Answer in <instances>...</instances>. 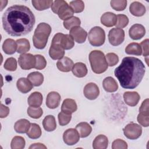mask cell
Here are the masks:
<instances>
[{
    "label": "cell",
    "mask_w": 149,
    "mask_h": 149,
    "mask_svg": "<svg viewBox=\"0 0 149 149\" xmlns=\"http://www.w3.org/2000/svg\"><path fill=\"white\" fill-rule=\"evenodd\" d=\"M140 97L136 91H126L123 94V99L125 103L130 107L137 105Z\"/></svg>",
    "instance_id": "2e32d148"
},
{
    "label": "cell",
    "mask_w": 149,
    "mask_h": 149,
    "mask_svg": "<svg viewBox=\"0 0 149 149\" xmlns=\"http://www.w3.org/2000/svg\"><path fill=\"white\" fill-rule=\"evenodd\" d=\"M137 122L144 127H148L149 126V115H143L140 113H139L137 118Z\"/></svg>",
    "instance_id": "7dc6e473"
},
{
    "label": "cell",
    "mask_w": 149,
    "mask_h": 149,
    "mask_svg": "<svg viewBox=\"0 0 149 149\" xmlns=\"http://www.w3.org/2000/svg\"><path fill=\"white\" fill-rule=\"evenodd\" d=\"M146 34L144 27L140 24H134L131 26L129 30V35L130 38L134 40H140L143 38Z\"/></svg>",
    "instance_id": "5bb4252c"
},
{
    "label": "cell",
    "mask_w": 149,
    "mask_h": 149,
    "mask_svg": "<svg viewBox=\"0 0 149 149\" xmlns=\"http://www.w3.org/2000/svg\"><path fill=\"white\" fill-rule=\"evenodd\" d=\"M51 33V27L48 24L46 23H39L33 36V42L35 48L39 49H44L47 45Z\"/></svg>",
    "instance_id": "3957f363"
},
{
    "label": "cell",
    "mask_w": 149,
    "mask_h": 149,
    "mask_svg": "<svg viewBox=\"0 0 149 149\" xmlns=\"http://www.w3.org/2000/svg\"><path fill=\"white\" fill-rule=\"evenodd\" d=\"M139 113L149 115V109H148V99L147 98L144 100L139 108Z\"/></svg>",
    "instance_id": "c3c4849f"
},
{
    "label": "cell",
    "mask_w": 149,
    "mask_h": 149,
    "mask_svg": "<svg viewBox=\"0 0 149 149\" xmlns=\"http://www.w3.org/2000/svg\"><path fill=\"white\" fill-rule=\"evenodd\" d=\"M111 6L116 11L123 10L127 6L126 0H112L110 2Z\"/></svg>",
    "instance_id": "f35d334b"
},
{
    "label": "cell",
    "mask_w": 149,
    "mask_h": 149,
    "mask_svg": "<svg viewBox=\"0 0 149 149\" xmlns=\"http://www.w3.org/2000/svg\"><path fill=\"white\" fill-rule=\"evenodd\" d=\"M42 100L43 98L41 93L35 91L29 95L27 100V102L30 107H38L42 104Z\"/></svg>",
    "instance_id": "484cf974"
},
{
    "label": "cell",
    "mask_w": 149,
    "mask_h": 149,
    "mask_svg": "<svg viewBox=\"0 0 149 149\" xmlns=\"http://www.w3.org/2000/svg\"><path fill=\"white\" fill-rule=\"evenodd\" d=\"M9 113V108L3 105L2 104H1V112H0V117L1 118H6Z\"/></svg>",
    "instance_id": "f907efd6"
},
{
    "label": "cell",
    "mask_w": 149,
    "mask_h": 149,
    "mask_svg": "<svg viewBox=\"0 0 149 149\" xmlns=\"http://www.w3.org/2000/svg\"><path fill=\"white\" fill-rule=\"evenodd\" d=\"M31 3L34 8L37 10H44L49 8L52 3V0H33Z\"/></svg>",
    "instance_id": "d6a6232c"
},
{
    "label": "cell",
    "mask_w": 149,
    "mask_h": 149,
    "mask_svg": "<svg viewBox=\"0 0 149 149\" xmlns=\"http://www.w3.org/2000/svg\"><path fill=\"white\" fill-rule=\"evenodd\" d=\"M125 52L129 55L140 56L142 54V49L140 45L137 42H132L127 45Z\"/></svg>",
    "instance_id": "836d02e7"
},
{
    "label": "cell",
    "mask_w": 149,
    "mask_h": 149,
    "mask_svg": "<svg viewBox=\"0 0 149 149\" xmlns=\"http://www.w3.org/2000/svg\"><path fill=\"white\" fill-rule=\"evenodd\" d=\"M16 86L19 91L23 94H26L31 91L33 85L27 78L21 77L17 80Z\"/></svg>",
    "instance_id": "44dd1931"
},
{
    "label": "cell",
    "mask_w": 149,
    "mask_h": 149,
    "mask_svg": "<svg viewBox=\"0 0 149 149\" xmlns=\"http://www.w3.org/2000/svg\"><path fill=\"white\" fill-rule=\"evenodd\" d=\"M27 79L30 80L33 86L38 87L41 86L44 81V76L42 73L38 72H33L27 76Z\"/></svg>",
    "instance_id": "4dcf8cb0"
},
{
    "label": "cell",
    "mask_w": 149,
    "mask_h": 149,
    "mask_svg": "<svg viewBox=\"0 0 149 149\" xmlns=\"http://www.w3.org/2000/svg\"><path fill=\"white\" fill-rule=\"evenodd\" d=\"M80 140V135L76 129L70 128L65 130L63 134V140L68 146L76 144Z\"/></svg>",
    "instance_id": "8fae6325"
},
{
    "label": "cell",
    "mask_w": 149,
    "mask_h": 149,
    "mask_svg": "<svg viewBox=\"0 0 149 149\" xmlns=\"http://www.w3.org/2000/svg\"><path fill=\"white\" fill-rule=\"evenodd\" d=\"M36 65L34 68L37 70H42L44 69L47 65V61L45 58L41 55H36Z\"/></svg>",
    "instance_id": "ee69618b"
},
{
    "label": "cell",
    "mask_w": 149,
    "mask_h": 149,
    "mask_svg": "<svg viewBox=\"0 0 149 149\" xmlns=\"http://www.w3.org/2000/svg\"><path fill=\"white\" fill-rule=\"evenodd\" d=\"M51 44L58 45L65 50L70 49L74 45V40L71 36L61 33H58L54 35Z\"/></svg>",
    "instance_id": "52a82bcc"
},
{
    "label": "cell",
    "mask_w": 149,
    "mask_h": 149,
    "mask_svg": "<svg viewBox=\"0 0 149 149\" xmlns=\"http://www.w3.org/2000/svg\"><path fill=\"white\" fill-rule=\"evenodd\" d=\"M112 149H126L127 148V144L126 141L122 139H116L115 140L112 144Z\"/></svg>",
    "instance_id": "bcb514c9"
},
{
    "label": "cell",
    "mask_w": 149,
    "mask_h": 149,
    "mask_svg": "<svg viewBox=\"0 0 149 149\" xmlns=\"http://www.w3.org/2000/svg\"><path fill=\"white\" fill-rule=\"evenodd\" d=\"M77 109V105L74 100L66 98L63 100L61 106V111L68 114H72L76 111Z\"/></svg>",
    "instance_id": "ffe728a7"
},
{
    "label": "cell",
    "mask_w": 149,
    "mask_h": 149,
    "mask_svg": "<svg viewBox=\"0 0 149 149\" xmlns=\"http://www.w3.org/2000/svg\"><path fill=\"white\" fill-rule=\"evenodd\" d=\"M52 12L57 14L59 17L64 21L73 16L74 11L68 3L63 0L53 1L51 5Z\"/></svg>",
    "instance_id": "5b68a950"
},
{
    "label": "cell",
    "mask_w": 149,
    "mask_h": 149,
    "mask_svg": "<svg viewBox=\"0 0 149 149\" xmlns=\"http://www.w3.org/2000/svg\"><path fill=\"white\" fill-rule=\"evenodd\" d=\"M88 39L90 44L94 47H100L104 44L105 40L104 30L100 26L93 27L88 32Z\"/></svg>",
    "instance_id": "8992f818"
},
{
    "label": "cell",
    "mask_w": 149,
    "mask_h": 149,
    "mask_svg": "<svg viewBox=\"0 0 149 149\" xmlns=\"http://www.w3.org/2000/svg\"><path fill=\"white\" fill-rule=\"evenodd\" d=\"M88 58L91 69L95 73H102L108 69V65L105 55L102 51L99 50L92 51L90 53Z\"/></svg>",
    "instance_id": "277c9868"
},
{
    "label": "cell",
    "mask_w": 149,
    "mask_h": 149,
    "mask_svg": "<svg viewBox=\"0 0 149 149\" xmlns=\"http://www.w3.org/2000/svg\"><path fill=\"white\" fill-rule=\"evenodd\" d=\"M123 130L125 137L130 140L137 139L142 134L141 126L133 122L127 124Z\"/></svg>",
    "instance_id": "ba28073f"
},
{
    "label": "cell",
    "mask_w": 149,
    "mask_h": 149,
    "mask_svg": "<svg viewBox=\"0 0 149 149\" xmlns=\"http://www.w3.org/2000/svg\"><path fill=\"white\" fill-rule=\"evenodd\" d=\"M117 22L116 26L117 28L122 29L125 27L129 23V19L127 16L123 14H119L116 15Z\"/></svg>",
    "instance_id": "7bdbcfd3"
},
{
    "label": "cell",
    "mask_w": 149,
    "mask_h": 149,
    "mask_svg": "<svg viewBox=\"0 0 149 149\" xmlns=\"http://www.w3.org/2000/svg\"><path fill=\"white\" fill-rule=\"evenodd\" d=\"M83 93L86 98L90 100H93L96 99L99 95L100 90L96 84L89 83L84 86Z\"/></svg>",
    "instance_id": "4fadbf2b"
},
{
    "label": "cell",
    "mask_w": 149,
    "mask_h": 149,
    "mask_svg": "<svg viewBox=\"0 0 149 149\" xmlns=\"http://www.w3.org/2000/svg\"><path fill=\"white\" fill-rule=\"evenodd\" d=\"M29 148L30 149H31V148H47V147L45 145H44L43 144L37 143L32 144L29 147Z\"/></svg>",
    "instance_id": "816d5d0a"
},
{
    "label": "cell",
    "mask_w": 149,
    "mask_h": 149,
    "mask_svg": "<svg viewBox=\"0 0 149 149\" xmlns=\"http://www.w3.org/2000/svg\"><path fill=\"white\" fill-rule=\"evenodd\" d=\"M61 100L60 94L56 91H51L49 93L46 98V105L50 109H55L57 108Z\"/></svg>",
    "instance_id": "9a60e30c"
},
{
    "label": "cell",
    "mask_w": 149,
    "mask_h": 149,
    "mask_svg": "<svg viewBox=\"0 0 149 149\" xmlns=\"http://www.w3.org/2000/svg\"><path fill=\"white\" fill-rule=\"evenodd\" d=\"M69 6L72 8L74 13H80L84 9V3L81 0L71 1L69 3Z\"/></svg>",
    "instance_id": "60d3db41"
},
{
    "label": "cell",
    "mask_w": 149,
    "mask_h": 149,
    "mask_svg": "<svg viewBox=\"0 0 149 149\" xmlns=\"http://www.w3.org/2000/svg\"><path fill=\"white\" fill-rule=\"evenodd\" d=\"M148 39H146L143 40L141 43H140V46L142 49L143 52V55L144 57H148V54H149V50H148Z\"/></svg>",
    "instance_id": "681fc988"
},
{
    "label": "cell",
    "mask_w": 149,
    "mask_h": 149,
    "mask_svg": "<svg viewBox=\"0 0 149 149\" xmlns=\"http://www.w3.org/2000/svg\"><path fill=\"white\" fill-rule=\"evenodd\" d=\"M108 145V139L103 134L98 135L94 140L93 147L94 149H105Z\"/></svg>",
    "instance_id": "4316f807"
},
{
    "label": "cell",
    "mask_w": 149,
    "mask_h": 149,
    "mask_svg": "<svg viewBox=\"0 0 149 149\" xmlns=\"http://www.w3.org/2000/svg\"><path fill=\"white\" fill-rule=\"evenodd\" d=\"M76 129L77 130L80 137L81 138L88 136L92 132L91 126L88 123L85 122L78 123L76 126Z\"/></svg>",
    "instance_id": "f1b7e54d"
},
{
    "label": "cell",
    "mask_w": 149,
    "mask_h": 149,
    "mask_svg": "<svg viewBox=\"0 0 149 149\" xmlns=\"http://www.w3.org/2000/svg\"><path fill=\"white\" fill-rule=\"evenodd\" d=\"M30 125L31 123L28 120L21 119L15 122L14 129L18 133H25L29 131Z\"/></svg>",
    "instance_id": "603a6c76"
},
{
    "label": "cell",
    "mask_w": 149,
    "mask_h": 149,
    "mask_svg": "<svg viewBox=\"0 0 149 149\" xmlns=\"http://www.w3.org/2000/svg\"><path fill=\"white\" fill-rule=\"evenodd\" d=\"M2 22L3 29L8 34L19 37L31 31L36 19L33 13L26 6L14 5L5 11Z\"/></svg>",
    "instance_id": "6da1fadb"
},
{
    "label": "cell",
    "mask_w": 149,
    "mask_h": 149,
    "mask_svg": "<svg viewBox=\"0 0 149 149\" xmlns=\"http://www.w3.org/2000/svg\"><path fill=\"white\" fill-rule=\"evenodd\" d=\"M106 60L108 65L109 66H113L116 65L119 62L118 56L113 52L108 53L106 55Z\"/></svg>",
    "instance_id": "f6af8a7d"
},
{
    "label": "cell",
    "mask_w": 149,
    "mask_h": 149,
    "mask_svg": "<svg viewBox=\"0 0 149 149\" xmlns=\"http://www.w3.org/2000/svg\"><path fill=\"white\" fill-rule=\"evenodd\" d=\"M44 129L47 132L54 131L56 127V123L55 117L53 115H49L44 118L42 121Z\"/></svg>",
    "instance_id": "f546056e"
},
{
    "label": "cell",
    "mask_w": 149,
    "mask_h": 149,
    "mask_svg": "<svg viewBox=\"0 0 149 149\" xmlns=\"http://www.w3.org/2000/svg\"><path fill=\"white\" fill-rule=\"evenodd\" d=\"M58 118L59 124L61 126H65L70 122L72 119V114H68L61 111L58 113Z\"/></svg>",
    "instance_id": "ab89813d"
},
{
    "label": "cell",
    "mask_w": 149,
    "mask_h": 149,
    "mask_svg": "<svg viewBox=\"0 0 149 149\" xmlns=\"http://www.w3.org/2000/svg\"><path fill=\"white\" fill-rule=\"evenodd\" d=\"M17 43V52L19 54H25L30 49L29 41L26 38H20L16 41Z\"/></svg>",
    "instance_id": "1f68e13d"
},
{
    "label": "cell",
    "mask_w": 149,
    "mask_h": 149,
    "mask_svg": "<svg viewBox=\"0 0 149 149\" xmlns=\"http://www.w3.org/2000/svg\"><path fill=\"white\" fill-rule=\"evenodd\" d=\"M27 136L32 139H38L41 136V129L38 125L35 123H31L29 131L26 133Z\"/></svg>",
    "instance_id": "e575fe53"
},
{
    "label": "cell",
    "mask_w": 149,
    "mask_h": 149,
    "mask_svg": "<svg viewBox=\"0 0 149 149\" xmlns=\"http://www.w3.org/2000/svg\"><path fill=\"white\" fill-rule=\"evenodd\" d=\"M69 35L71 36L76 42L81 44L85 42L87 36V33L82 27L77 26L74 27L70 30Z\"/></svg>",
    "instance_id": "7c38bea8"
},
{
    "label": "cell",
    "mask_w": 149,
    "mask_h": 149,
    "mask_svg": "<svg viewBox=\"0 0 149 149\" xmlns=\"http://www.w3.org/2000/svg\"><path fill=\"white\" fill-rule=\"evenodd\" d=\"M101 22L107 27L114 26L117 22L116 15L112 12H105L101 17Z\"/></svg>",
    "instance_id": "ac0fdd59"
},
{
    "label": "cell",
    "mask_w": 149,
    "mask_h": 149,
    "mask_svg": "<svg viewBox=\"0 0 149 149\" xmlns=\"http://www.w3.org/2000/svg\"><path fill=\"white\" fill-rule=\"evenodd\" d=\"M129 11L132 15L140 17L143 16L146 13V9L144 5L141 3L134 1L130 5Z\"/></svg>",
    "instance_id": "d6986e66"
},
{
    "label": "cell",
    "mask_w": 149,
    "mask_h": 149,
    "mask_svg": "<svg viewBox=\"0 0 149 149\" xmlns=\"http://www.w3.org/2000/svg\"><path fill=\"white\" fill-rule=\"evenodd\" d=\"M26 142L24 139L21 136H15L11 141L10 147L12 149H23L24 148Z\"/></svg>",
    "instance_id": "8d00e7d4"
},
{
    "label": "cell",
    "mask_w": 149,
    "mask_h": 149,
    "mask_svg": "<svg viewBox=\"0 0 149 149\" xmlns=\"http://www.w3.org/2000/svg\"><path fill=\"white\" fill-rule=\"evenodd\" d=\"M65 55V49H63L61 46L51 44L49 49V55L54 60L61 59Z\"/></svg>",
    "instance_id": "7402d4cb"
},
{
    "label": "cell",
    "mask_w": 149,
    "mask_h": 149,
    "mask_svg": "<svg viewBox=\"0 0 149 149\" xmlns=\"http://www.w3.org/2000/svg\"><path fill=\"white\" fill-rule=\"evenodd\" d=\"M145 66L143 62L135 57H125L120 65L114 71L122 87L134 89L141 81L145 74Z\"/></svg>",
    "instance_id": "7a4b0ae2"
},
{
    "label": "cell",
    "mask_w": 149,
    "mask_h": 149,
    "mask_svg": "<svg viewBox=\"0 0 149 149\" xmlns=\"http://www.w3.org/2000/svg\"><path fill=\"white\" fill-rule=\"evenodd\" d=\"M102 86L104 89L109 93L115 92L118 88V85L116 80L110 76L104 79L102 81Z\"/></svg>",
    "instance_id": "cb8c5ba5"
},
{
    "label": "cell",
    "mask_w": 149,
    "mask_h": 149,
    "mask_svg": "<svg viewBox=\"0 0 149 149\" xmlns=\"http://www.w3.org/2000/svg\"><path fill=\"white\" fill-rule=\"evenodd\" d=\"M43 113L42 109L41 107H29L27 109V114L28 115L34 119H38L41 118Z\"/></svg>",
    "instance_id": "74e56055"
},
{
    "label": "cell",
    "mask_w": 149,
    "mask_h": 149,
    "mask_svg": "<svg viewBox=\"0 0 149 149\" xmlns=\"http://www.w3.org/2000/svg\"><path fill=\"white\" fill-rule=\"evenodd\" d=\"M73 74L77 77H83L87 74L86 65L82 62H77L74 64L72 69Z\"/></svg>",
    "instance_id": "d4e9b609"
},
{
    "label": "cell",
    "mask_w": 149,
    "mask_h": 149,
    "mask_svg": "<svg viewBox=\"0 0 149 149\" xmlns=\"http://www.w3.org/2000/svg\"><path fill=\"white\" fill-rule=\"evenodd\" d=\"M17 49L16 42L11 38L5 40L2 44V49L3 52L8 55L13 54Z\"/></svg>",
    "instance_id": "83f0119b"
},
{
    "label": "cell",
    "mask_w": 149,
    "mask_h": 149,
    "mask_svg": "<svg viewBox=\"0 0 149 149\" xmlns=\"http://www.w3.org/2000/svg\"><path fill=\"white\" fill-rule=\"evenodd\" d=\"M125 40V31L122 29L113 28L109 31L108 40L109 43L113 46L121 44Z\"/></svg>",
    "instance_id": "9c48e42d"
},
{
    "label": "cell",
    "mask_w": 149,
    "mask_h": 149,
    "mask_svg": "<svg viewBox=\"0 0 149 149\" xmlns=\"http://www.w3.org/2000/svg\"><path fill=\"white\" fill-rule=\"evenodd\" d=\"M4 68L9 71H15L17 69V61L15 58L10 57L8 58L4 63Z\"/></svg>",
    "instance_id": "b9f144b4"
},
{
    "label": "cell",
    "mask_w": 149,
    "mask_h": 149,
    "mask_svg": "<svg viewBox=\"0 0 149 149\" xmlns=\"http://www.w3.org/2000/svg\"><path fill=\"white\" fill-rule=\"evenodd\" d=\"M36 59L35 55L31 54H23L18 59V63L20 68L23 70H30L34 68Z\"/></svg>",
    "instance_id": "30bf717a"
},
{
    "label": "cell",
    "mask_w": 149,
    "mask_h": 149,
    "mask_svg": "<svg viewBox=\"0 0 149 149\" xmlns=\"http://www.w3.org/2000/svg\"><path fill=\"white\" fill-rule=\"evenodd\" d=\"M74 65L73 61L67 56H63L56 63L57 68L61 72H68L72 70Z\"/></svg>",
    "instance_id": "e0dca14e"
},
{
    "label": "cell",
    "mask_w": 149,
    "mask_h": 149,
    "mask_svg": "<svg viewBox=\"0 0 149 149\" xmlns=\"http://www.w3.org/2000/svg\"><path fill=\"white\" fill-rule=\"evenodd\" d=\"M63 26L67 30H70L74 27L80 26L81 24V21L80 19L76 16H72L67 20H65L63 23Z\"/></svg>",
    "instance_id": "d590c367"
}]
</instances>
